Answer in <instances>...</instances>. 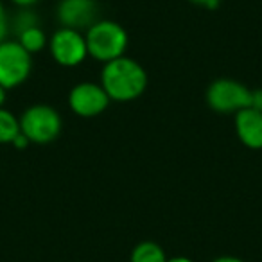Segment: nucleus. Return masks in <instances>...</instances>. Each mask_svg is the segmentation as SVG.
Wrapping results in <instances>:
<instances>
[{
  "label": "nucleus",
  "instance_id": "f257e3e1",
  "mask_svg": "<svg viewBox=\"0 0 262 262\" xmlns=\"http://www.w3.org/2000/svg\"><path fill=\"white\" fill-rule=\"evenodd\" d=\"M99 83L112 101L131 102L146 92L149 77L142 63L129 56H122L102 65Z\"/></svg>",
  "mask_w": 262,
  "mask_h": 262
},
{
  "label": "nucleus",
  "instance_id": "f03ea898",
  "mask_svg": "<svg viewBox=\"0 0 262 262\" xmlns=\"http://www.w3.org/2000/svg\"><path fill=\"white\" fill-rule=\"evenodd\" d=\"M88 47V58L97 63H110L117 58L126 56L129 36L127 31L115 20L99 18L92 27L84 31Z\"/></svg>",
  "mask_w": 262,
  "mask_h": 262
},
{
  "label": "nucleus",
  "instance_id": "7ed1b4c3",
  "mask_svg": "<svg viewBox=\"0 0 262 262\" xmlns=\"http://www.w3.org/2000/svg\"><path fill=\"white\" fill-rule=\"evenodd\" d=\"M20 119V129L31 140V144L47 146L54 142L63 129V119L56 108L49 104H33L22 112Z\"/></svg>",
  "mask_w": 262,
  "mask_h": 262
},
{
  "label": "nucleus",
  "instance_id": "20e7f679",
  "mask_svg": "<svg viewBox=\"0 0 262 262\" xmlns=\"http://www.w3.org/2000/svg\"><path fill=\"white\" fill-rule=\"evenodd\" d=\"M33 72V54L26 51L16 40L0 43V86L15 90L22 86Z\"/></svg>",
  "mask_w": 262,
  "mask_h": 262
},
{
  "label": "nucleus",
  "instance_id": "39448f33",
  "mask_svg": "<svg viewBox=\"0 0 262 262\" xmlns=\"http://www.w3.org/2000/svg\"><path fill=\"white\" fill-rule=\"evenodd\" d=\"M205 97H207V104L214 112L223 115H235L241 110L250 108L251 88H248L241 81L221 77L208 84Z\"/></svg>",
  "mask_w": 262,
  "mask_h": 262
},
{
  "label": "nucleus",
  "instance_id": "423d86ee",
  "mask_svg": "<svg viewBox=\"0 0 262 262\" xmlns=\"http://www.w3.org/2000/svg\"><path fill=\"white\" fill-rule=\"evenodd\" d=\"M47 49L56 65L63 69H76L88 59L86 38L81 31L58 27L49 38Z\"/></svg>",
  "mask_w": 262,
  "mask_h": 262
},
{
  "label": "nucleus",
  "instance_id": "0eeeda50",
  "mask_svg": "<svg viewBox=\"0 0 262 262\" xmlns=\"http://www.w3.org/2000/svg\"><path fill=\"white\" fill-rule=\"evenodd\" d=\"M67 102L74 115L81 117V119H94L108 110L112 99L108 97L101 83L81 81L70 88Z\"/></svg>",
  "mask_w": 262,
  "mask_h": 262
},
{
  "label": "nucleus",
  "instance_id": "6e6552de",
  "mask_svg": "<svg viewBox=\"0 0 262 262\" xmlns=\"http://www.w3.org/2000/svg\"><path fill=\"white\" fill-rule=\"evenodd\" d=\"M56 18L59 27L84 31L99 20V8L95 0H58Z\"/></svg>",
  "mask_w": 262,
  "mask_h": 262
},
{
  "label": "nucleus",
  "instance_id": "1a4fd4ad",
  "mask_svg": "<svg viewBox=\"0 0 262 262\" xmlns=\"http://www.w3.org/2000/svg\"><path fill=\"white\" fill-rule=\"evenodd\" d=\"M235 135L248 149H262V112L253 108H244L233 115Z\"/></svg>",
  "mask_w": 262,
  "mask_h": 262
},
{
  "label": "nucleus",
  "instance_id": "9d476101",
  "mask_svg": "<svg viewBox=\"0 0 262 262\" xmlns=\"http://www.w3.org/2000/svg\"><path fill=\"white\" fill-rule=\"evenodd\" d=\"M167 258L164 248L155 241H142L129 255V262H167Z\"/></svg>",
  "mask_w": 262,
  "mask_h": 262
},
{
  "label": "nucleus",
  "instance_id": "9b49d317",
  "mask_svg": "<svg viewBox=\"0 0 262 262\" xmlns=\"http://www.w3.org/2000/svg\"><path fill=\"white\" fill-rule=\"evenodd\" d=\"M15 40L18 41L29 54H38V52H41L49 45V38H47V34H45V31L41 29V26L31 27V29L24 31Z\"/></svg>",
  "mask_w": 262,
  "mask_h": 262
},
{
  "label": "nucleus",
  "instance_id": "f8f14e48",
  "mask_svg": "<svg viewBox=\"0 0 262 262\" xmlns=\"http://www.w3.org/2000/svg\"><path fill=\"white\" fill-rule=\"evenodd\" d=\"M20 119L8 108H0V146H11L20 133Z\"/></svg>",
  "mask_w": 262,
  "mask_h": 262
},
{
  "label": "nucleus",
  "instance_id": "ddd939ff",
  "mask_svg": "<svg viewBox=\"0 0 262 262\" xmlns=\"http://www.w3.org/2000/svg\"><path fill=\"white\" fill-rule=\"evenodd\" d=\"M36 26H41V24L34 8H16V13L11 15V34L15 38L22 34L24 31Z\"/></svg>",
  "mask_w": 262,
  "mask_h": 262
},
{
  "label": "nucleus",
  "instance_id": "4468645a",
  "mask_svg": "<svg viewBox=\"0 0 262 262\" xmlns=\"http://www.w3.org/2000/svg\"><path fill=\"white\" fill-rule=\"evenodd\" d=\"M9 36H11V15L0 2V43L9 40Z\"/></svg>",
  "mask_w": 262,
  "mask_h": 262
},
{
  "label": "nucleus",
  "instance_id": "2eb2a0df",
  "mask_svg": "<svg viewBox=\"0 0 262 262\" xmlns=\"http://www.w3.org/2000/svg\"><path fill=\"white\" fill-rule=\"evenodd\" d=\"M250 108L257 110V112H262V88H255V90H251Z\"/></svg>",
  "mask_w": 262,
  "mask_h": 262
},
{
  "label": "nucleus",
  "instance_id": "dca6fc26",
  "mask_svg": "<svg viewBox=\"0 0 262 262\" xmlns=\"http://www.w3.org/2000/svg\"><path fill=\"white\" fill-rule=\"evenodd\" d=\"M11 146L15 147V149H18V151H24V149H27V147L31 146V140L27 139L26 135H24L22 131H20L18 135L15 137V140L11 142Z\"/></svg>",
  "mask_w": 262,
  "mask_h": 262
},
{
  "label": "nucleus",
  "instance_id": "f3484780",
  "mask_svg": "<svg viewBox=\"0 0 262 262\" xmlns=\"http://www.w3.org/2000/svg\"><path fill=\"white\" fill-rule=\"evenodd\" d=\"M189 2H192L194 6H200V8L205 9H215L221 4V0H189Z\"/></svg>",
  "mask_w": 262,
  "mask_h": 262
},
{
  "label": "nucleus",
  "instance_id": "a211bd4d",
  "mask_svg": "<svg viewBox=\"0 0 262 262\" xmlns=\"http://www.w3.org/2000/svg\"><path fill=\"white\" fill-rule=\"evenodd\" d=\"M15 8H34L40 0H9Z\"/></svg>",
  "mask_w": 262,
  "mask_h": 262
},
{
  "label": "nucleus",
  "instance_id": "6ab92c4d",
  "mask_svg": "<svg viewBox=\"0 0 262 262\" xmlns=\"http://www.w3.org/2000/svg\"><path fill=\"white\" fill-rule=\"evenodd\" d=\"M210 262H244V260H243V258H239V257H233V255H223V257L212 258Z\"/></svg>",
  "mask_w": 262,
  "mask_h": 262
},
{
  "label": "nucleus",
  "instance_id": "aec40b11",
  "mask_svg": "<svg viewBox=\"0 0 262 262\" xmlns=\"http://www.w3.org/2000/svg\"><path fill=\"white\" fill-rule=\"evenodd\" d=\"M167 262H194V260L189 257H185V255H176V257H169Z\"/></svg>",
  "mask_w": 262,
  "mask_h": 262
},
{
  "label": "nucleus",
  "instance_id": "412c9836",
  "mask_svg": "<svg viewBox=\"0 0 262 262\" xmlns=\"http://www.w3.org/2000/svg\"><path fill=\"white\" fill-rule=\"evenodd\" d=\"M6 99H8V90H6V88L0 86V108H4Z\"/></svg>",
  "mask_w": 262,
  "mask_h": 262
},
{
  "label": "nucleus",
  "instance_id": "4be33fe9",
  "mask_svg": "<svg viewBox=\"0 0 262 262\" xmlns=\"http://www.w3.org/2000/svg\"><path fill=\"white\" fill-rule=\"evenodd\" d=\"M0 2H2V0H0Z\"/></svg>",
  "mask_w": 262,
  "mask_h": 262
}]
</instances>
